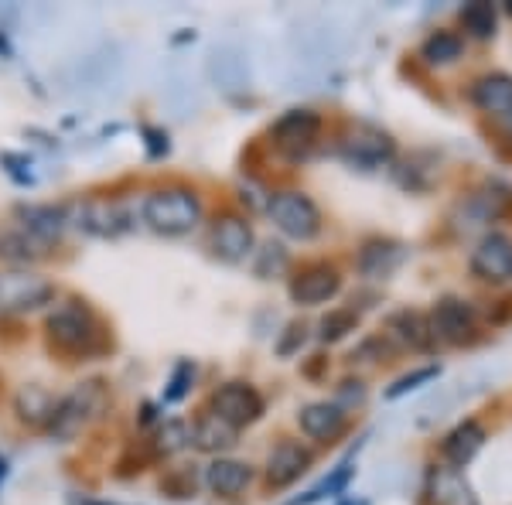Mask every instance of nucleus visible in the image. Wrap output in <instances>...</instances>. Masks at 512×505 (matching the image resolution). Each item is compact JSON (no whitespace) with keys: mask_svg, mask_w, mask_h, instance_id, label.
Returning a JSON list of instances; mask_svg holds the SVG:
<instances>
[{"mask_svg":"<svg viewBox=\"0 0 512 505\" xmlns=\"http://www.w3.org/2000/svg\"><path fill=\"white\" fill-rule=\"evenodd\" d=\"M45 335L65 355H96L106 349V331L99 325L96 311L79 297L52 304L45 314Z\"/></svg>","mask_w":512,"mask_h":505,"instance_id":"f257e3e1","label":"nucleus"},{"mask_svg":"<svg viewBox=\"0 0 512 505\" xmlns=\"http://www.w3.org/2000/svg\"><path fill=\"white\" fill-rule=\"evenodd\" d=\"M202 215H205L202 198L188 185L154 188V192H147L144 202H140V219H144V226L168 239H181V236L195 233V229L202 226Z\"/></svg>","mask_w":512,"mask_h":505,"instance_id":"f03ea898","label":"nucleus"},{"mask_svg":"<svg viewBox=\"0 0 512 505\" xmlns=\"http://www.w3.org/2000/svg\"><path fill=\"white\" fill-rule=\"evenodd\" d=\"M106 407H110V386L103 379H86L72 393L59 396V407H55V417L48 424V437L59 444L76 441L82 430H89L103 417Z\"/></svg>","mask_w":512,"mask_h":505,"instance_id":"7ed1b4c3","label":"nucleus"},{"mask_svg":"<svg viewBox=\"0 0 512 505\" xmlns=\"http://www.w3.org/2000/svg\"><path fill=\"white\" fill-rule=\"evenodd\" d=\"M267 215H270V222H274L277 233L294 239V243H311V239L321 236V226H325L318 202L308 192H297V188L270 192Z\"/></svg>","mask_w":512,"mask_h":505,"instance_id":"20e7f679","label":"nucleus"},{"mask_svg":"<svg viewBox=\"0 0 512 505\" xmlns=\"http://www.w3.org/2000/svg\"><path fill=\"white\" fill-rule=\"evenodd\" d=\"M335 154L349 168L359 171H383L396 157V140L376 123H349L345 134L335 140Z\"/></svg>","mask_w":512,"mask_h":505,"instance_id":"39448f33","label":"nucleus"},{"mask_svg":"<svg viewBox=\"0 0 512 505\" xmlns=\"http://www.w3.org/2000/svg\"><path fill=\"white\" fill-rule=\"evenodd\" d=\"M321 130H325V120H321L315 110L294 106V110H287L284 117L274 120V127H270V144H274V151L284 157V161H291V164L308 161L321 144Z\"/></svg>","mask_w":512,"mask_h":505,"instance_id":"423d86ee","label":"nucleus"},{"mask_svg":"<svg viewBox=\"0 0 512 505\" xmlns=\"http://www.w3.org/2000/svg\"><path fill=\"white\" fill-rule=\"evenodd\" d=\"M59 287L35 270H0V314H31L52 308Z\"/></svg>","mask_w":512,"mask_h":505,"instance_id":"0eeeda50","label":"nucleus"},{"mask_svg":"<svg viewBox=\"0 0 512 505\" xmlns=\"http://www.w3.org/2000/svg\"><path fill=\"white\" fill-rule=\"evenodd\" d=\"M427 321H431L434 342L454 345V349H465V345L478 342L475 308L468 301H461V297H441L431 308V314H427Z\"/></svg>","mask_w":512,"mask_h":505,"instance_id":"6e6552de","label":"nucleus"},{"mask_svg":"<svg viewBox=\"0 0 512 505\" xmlns=\"http://www.w3.org/2000/svg\"><path fill=\"white\" fill-rule=\"evenodd\" d=\"M209 410L226 420L229 427L243 430L267 413V400H263V393L253 383L233 379V383L216 386V393H212V400H209Z\"/></svg>","mask_w":512,"mask_h":505,"instance_id":"1a4fd4ad","label":"nucleus"},{"mask_svg":"<svg viewBox=\"0 0 512 505\" xmlns=\"http://www.w3.org/2000/svg\"><path fill=\"white\" fill-rule=\"evenodd\" d=\"M69 222L96 239H117L134 229V215L113 198H86L69 209Z\"/></svg>","mask_w":512,"mask_h":505,"instance_id":"9d476101","label":"nucleus"},{"mask_svg":"<svg viewBox=\"0 0 512 505\" xmlns=\"http://www.w3.org/2000/svg\"><path fill=\"white\" fill-rule=\"evenodd\" d=\"M253 246H256V236H253V226L246 215L239 212H219L209 226V250L216 260L229 263H246L253 256Z\"/></svg>","mask_w":512,"mask_h":505,"instance_id":"9b49d317","label":"nucleus"},{"mask_svg":"<svg viewBox=\"0 0 512 505\" xmlns=\"http://www.w3.org/2000/svg\"><path fill=\"white\" fill-rule=\"evenodd\" d=\"M287 294L301 308H321V304L335 301L342 294V270L335 263H308L291 277Z\"/></svg>","mask_w":512,"mask_h":505,"instance_id":"f8f14e48","label":"nucleus"},{"mask_svg":"<svg viewBox=\"0 0 512 505\" xmlns=\"http://www.w3.org/2000/svg\"><path fill=\"white\" fill-rule=\"evenodd\" d=\"M14 222L45 243L52 250L55 243H62L65 229L72 226L69 222V205H55V202H21L14 205Z\"/></svg>","mask_w":512,"mask_h":505,"instance_id":"ddd939ff","label":"nucleus"},{"mask_svg":"<svg viewBox=\"0 0 512 505\" xmlns=\"http://www.w3.org/2000/svg\"><path fill=\"white\" fill-rule=\"evenodd\" d=\"M468 267L485 284H506L512 277V236L506 233H485L472 250Z\"/></svg>","mask_w":512,"mask_h":505,"instance_id":"4468645a","label":"nucleus"},{"mask_svg":"<svg viewBox=\"0 0 512 505\" xmlns=\"http://www.w3.org/2000/svg\"><path fill=\"white\" fill-rule=\"evenodd\" d=\"M403 260H407V246L386 236H373L355 253V270L362 280H390L403 267Z\"/></svg>","mask_w":512,"mask_h":505,"instance_id":"2eb2a0df","label":"nucleus"},{"mask_svg":"<svg viewBox=\"0 0 512 505\" xmlns=\"http://www.w3.org/2000/svg\"><path fill=\"white\" fill-rule=\"evenodd\" d=\"M297 430L315 444H335L349 430V413L328 400L308 403V407L297 410Z\"/></svg>","mask_w":512,"mask_h":505,"instance_id":"dca6fc26","label":"nucleus"},{"mask_svg":"<svg viewBox=\"0 0 512 505\" xmlns=\"http://www.w3.org/2000/svg\"><path fill=\"white\" fill-rule=\"evenodd\" d=\"M386 342H393L396 349H410V352H431L434 349V335H431V321H427L424 311L414 308H403L393 311L386 318V331H383Z\"/></svg>","mask_w":512,"mask_h":505,"instance_id":"f3484780","label":"nucleus"},{"mask_svg":"<svg viewBox=\"0 0 512 505\" xmlns=\"http://www.w3.org/2000/svg\"><path fill=\"white\" fill-rule=\"evenodd\" d=\"M311 451L301 441H280L274 451L267 454V465H263V475H267L270 488H287L294 485L301 475H308L311 468Z\"/></svg>","mask_w":512,"mask_h":505,"instance_id":"a211bd4d","label":"nucleus"},{"mask_svg":"<svg viewBox=\"0 0 512 505\" xmlns=\"http://www.w3.org/2000/svg\"><path fill=\"white\" fill-rule=\"evenodd\" d=\"M468 99L478 113L495 120H509L512 117V76L509 72H485L472 82Z\"/></svg>","mask_w":512,"mask_h":505,"instance_id":"6ab92c4d","label":"nucleus"},{"mask_svg":"<svg viewBox=\"0 0 512 505\" xmlns=\"http://www.w3.org/2000/svg\"><path fill=\"white\" fill-rule=\"evenodd\" d=\"M424 495L431 505H478L472 485L461 475V468L431 465L424 475Z\"/></svg>","mask_w":512,"mask_h":505,"instance_id":"aec40b11","label":"nucleus"},{"mask_svg":"<svg viewBox=\"0 0 512 505\" xmlns=\"http://www.w3.org/2000/svg\"><path fill=\"white\" fill-rule=\"evenodd\" d=\"M485 441H489V430L478 424V420H461V424H454L441 441L444 465H451V468L472 465L478 458V451L485 447Z\"/></svg>","mask_w":512,"mask_h":505,"instance_id":"412c9836","label":"nucleus"},{"mask_svg":"<svg viewBox=\"0 0 512 505\" xmlns=\"http://www.w3.org/2000/svg\"><path fill=\"white\" fill-rule=\"evenodd\" d=\"M48 256V246L38 243L31 233H24L18 222L0 226V263L7 270H31Z\"/></svg>","mask_w":512,"mask_h":505,"instance_id":"4be33fe9","label":"nucleus"},{"mask_svg":"<svg viewBox=\"0 0 512 505\" xmlns=\"http://www.w3.org/2000/svg\"><path fill=\"white\" fill-rule=\"evenodd\" d=\"M250 482H253V468L236 458H212L202 475V485L212 495H219V499H236V495H243L250 488Z\"/></svg>","mask_w":512,"mask_h":505,"instance_id":"5701e85b","label":"nucleus"},{"mask_svg":"<svg viewBox=\"0 0 512 505\" xmlns=\"http://www.w3.org/2000/svg\"><path fill=\"white\" fill-rule=\"evenodd\" d=\"M192 444L202 454H212V458H226V451H233L239 444V430L229 427L226 420L216 417L212 410L198 413L192 424Z\"/></svg>","mask_w":512,"mask_h":505,"instance_id":"b1692460","label":"nucleus"},{"mask_svg":"<svg viewBox=\"0 0 512 505\" xmlns=\"http://www.w3.org/2000/svg\"><path fill=\"white\" fill-rule=\"evenodd\" d=\"M55 407H59V396L41 383H28L14 393V413H18V420L28 427L48 430V424H52V417H55Z\"/></svg>","mask_w":512,"mask_h":505,"instance_id":"393cba45","label":"nucleus"},{"mask_svg":"<svg viewBox=\"0 0 512 505\" xmlns=\"http://www.w3.org/2000/svg\"><path fill=\"white\" fill-rule=\"evenodd\" d=\"M465 209L472 226H489V222L502 219L512 209V192L502 181H485L478 192H472L465 198Z\"/></svg>","mask_w":512,"mask_h":505,"instance_id":"a878e982","label":"nucleus"},{"mask_svg":"<svg viewBox=\"0 0 512 505\" xmlns=\"http://www.w3.org/2000/svg\"><path fill=\"white\" fill-rule=\"evenodd\" d=\"M461 52H465V38L458 31H434L420 45V59L427 65H454L461 59Z\"/></svg>","mask_w":512,"mask_h":505,"instance_id":"bb28decb","label":"nucleus"},{"mask_svg":"<svg viewBox=\"0 0 512 505\" xmlns=\"http://www.w3.org/2000/svg\"><path fill=\"white\" fill-rule=\"evenodd\" d=\"M461 28H465L468 38L475 41H489L495 38V28H499V14H495L492 4H485V0H475V4H465L461 7Z\"/></svg>","mask_w":512,"mask_h":505,"instance_id":"cd10ccee","label":"nucleus"},{"mask_svg":"<svg viewBox=\"0 0 512 505\" xmlns=\"http://www.w3.org/2000/svg\"><path fill=\"white\" fill-rule=\"evenodd\" d=\"M188 444H192V427H188L185 420H161V424L154 427L151 447L158 458H175Z\"/></svg>","mask_w":512,"mask_h":505,"instance_id":"c85d7f7f","label":"nucleus"},{"mask_svg":"<svg viewBox=\"0 0 512 505\" xmlns=\"http://www.w3.org/2000/svg\"><path fill=\"white\" fill-rule=\"evenodd\" d=\"M352 478H355V468L352 465H338L332 475L321 478L315 488H308L304 495H297V499L284 502V505H315L321 499H335V495H345V488H349Z\"/></svg>","mask_w":512,"mask_h":505,"instance_id":"c756f323","label":"nucleus"},{"mask_svg":"<svg viewBox=\"0 0 512 505\" xmlns=\"http://www.w3.org/2000/svg\"><path fill=\"white\" fill-rule=\"evenodd\" d=\"M359 328V311L355 308H335L318 321V342L321 345H335L342 338H349Z\"/></svg>","mask_w":512,"mask_h":505,"instance_id":"7c9ffc66","label":"nucleus"},{"mask_svg":"<svg viewBox=\"0 0 512 505\" xmlns=\"http://www.w3.org/2000/svg\"><path fill=\"white\" fill-rule=\"evenodd\" d=\"M291 270V253L284 250V243H263L260 250H253V273L260 280L284 277Z\"/></svg>","mask_w":512,"mask_h":505,"instance_id":"2f4dec72","label":"nucleus"},{"mask_svg":"<svg viewBox=\"0 0 512 505\" xmlns=\"http://www.w3.org/2000/svg\"><path fill=\"white\" fill-rule=\"evenodd\" d=\"M195 386V362L192 359H181L175 362L168 376V386H164V403H181Z\"/></svg>","mask_w":512,"mask_h":505,"instance_id":"473e14b6","label":"nucleus"},{"mask_svg":"<svg viewBox=\"0 0 512 505\" xmlns=\"http://www.w3.org/2000/svg\"><path fill=\"white\" fill-rule=\"evenodd\" d=\"M437 376H441V366H424V369L407 372V376H400L390 389H386V400H400V396L414 393L417 386L431 383V379H437Z\"/></svg>","mask_w":512,"mask_h":505,"instance_id":"72a5a7b5","label":"nucleus"},{"mask_svg":"<svg viewBox=\"0 0 512 505\" xmlns=\"http://www.w3.org/2000/svg\"><path fill=\"white\" fill-rule=\"evenodd\" d=\"M0 164H4V171H7V178L14 181V185H21V188H31L35 185V171H31V157H24V154H14V151H4L0 154Z\"/></svg>","mask_w":512,"mask_h":505,"instance_id":"f704fd0d","label":"nucleus"},{"mask_svg":"<svg viewBox=\"0 0 512 505\" xmlns=\"http://www.w3.org/2000/svg\"><path fill=\"white\" fill-rule=\"evenodd\" d=\"M304 342H308V325L291 321V325L284 328V335L277 338V355L280 359H294V355L304 349Z\"/></svg>","mask_w":512,"mask_h":505,"instance_id":"c9c22d12","label":"nucleus"},{"mask_svg":"<svg viewBox=\"0 0 512 505\" xmlns=\"http://www.w3.org/2000/svg\"><path fill=\"white\" fill-rule=\"evenodd\" d=\"M195 475L192 471H168V475L161 478V488L171 495V499H192L195 495Z\"/></svg>","mask_w":512,"mask_h":505,"instance_id":"e433bc0d","label":"nucleus"},{"mask_svg":"<svg viewBox=\"0 0 512 505\" xmlns=\"http://www.w3.org/2000/svg\"><path fill=\"white\" fill-rule=\"evenodd\" d=\"M335 407H342L345 413H349L352 407H362L366 403V383L362 379H345L342 386L335 389Z\"/></svg>","mask_w":512,"mask_h":505,"instance_id":"4c0bfd02","label":"nucleus"},{"mask_svg":"<svg viewBox=\"0 0 512 505\" xmlns=\"http://www.w3.org/2000/svg\"><path fill=\"white\" fill-rule=\"evenodd\" d=\"M140 134H144L147 157H154V161H158V157H164V154L171 151L168 134H164V130H158V127H144V130H140Z\"/></svg>","mask_w":512,"mask_h":505,"instance_id":"58836bf2","label":"nucleus"},{"mask_svg":"<svg viewBox=\"0 0 512 505\" xmlns=\"http://www.w3.org/2000/svg\"><path fill=\"white\" fill-rule=\"evenodd\" d=\"M7 475H11V461H7L4 454H0V485L7 482Z\"/></svg>","mask_w":512,"mask_h":505,"instance_id":"ea45409f","label":"nucleus"},{"mask_svg":"<svg viewBox=\"0 0 512 505\" xmlns=\"http://www.w3.org/2000/svg\"><path fill=\"white\" fill-rule=\"evenodd\" d=\"M72 505H117V502H103V499H72Z\"/></svg>","mask_w":512,"mask_h":505,"instance_id":"a19ab883","label":"nucleus"},{"mask_svg":"<svg viewBox=\"0 0 512 505\" xmlns=\"http://www.w3.org/2000/svg\"><path fill=\"white\" fill-rule=\"evenodd\" d=\"M338 505H369V502H366V499H342Z\"/></svg>","mask_w":512,"mask_h":505,"instance_id":"79ce46f5","label":"nucleus"},{"mask_svg":"<svg viewBox=\"0 0 512 505\" xmlns=\"http://www.w3.org/2000/svg\"><path fill=\"white\" fill-rule=\"evenodd\" d=\"M506 14H509V18H512V0H506Z\"/></svg>","mask_w":512,"mask_h":505,"instance_id":"37998d69","label":"nucleus"},{"mask_svg":"<svg viewBox=\"0 0 512 505\" xmlns=\"http://www.w3.org/2000/svg\"><path fill=\"white\" fill-rule=\"evenodd\" d=\"M509 137H512V117H509Z\"/></svg>","mask_w":512,"mask_h":505,"instance_id":"c03bdc74","label":"nucleus"}]
</instances>
